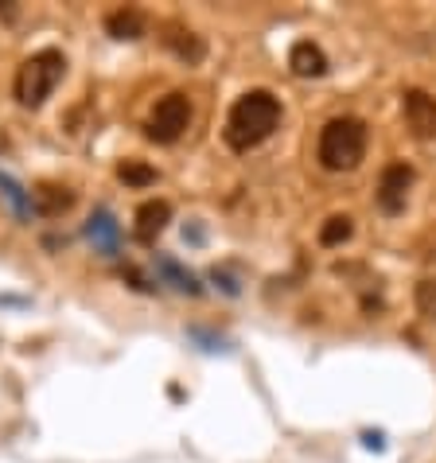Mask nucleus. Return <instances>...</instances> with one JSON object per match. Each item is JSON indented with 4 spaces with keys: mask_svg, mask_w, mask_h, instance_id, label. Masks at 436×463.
<instances>
[{
    "mask_svg": "<svg viewBox=\"0 0 436 463\" xmlns=\"http://www.w3.org/2000/svg\"><path fill=\"white\" fill-rule=\"evenodd\" d=\"M277 121H280V101L269 90H250V94L234 101V109L226 118V145L234 152L258 148L273 137Z\"/></svg>",
    "mask_w": 436,
    "mask_h": 463,
    "instance_id": "f257e3e1",
    "label": "nucleus"
},
{
    "mask_svg": "<svg viewBox=\"0 0 436 463\" xmlns=\"http://www.w3.org/2000/svg\"><path fill=\"white\" fill-rule=\"evenodd\" d=\"M366 156V125L358 118H331L319 133V164L327 172H351Z\"/></svg>",
    "mask_w": 436,
    "mask_h": 463,
    "instance_id": "f03ea898",
    "label": "nucleus"
},
{
    "mask_svg": "<svg viewBox=\"0 0 436 463\" xmlns=\"http://www.w3.org/2000/svg\"><path fill=\"white\" fill-rule=\"evenodd\" d=\"M62 71H67V59H62V51H55V47H43V51H35V55H28L16 71V101L28 109H40L51 98V90L59 86Z\"/></svg>",
    "mask_w": 436,
    "mask_h": 463,
    "instance_id": "7ed1b4c3",
    "label": "nucleus"
},
{
    "mask_svg": "<svg viewBox=\"0 0 436 463\" xmlns=\"http://www.w3.org/2000/svg\"><path fill=\"white\" fill-rule=\"evenodd\" d=\"M187 125H191V101L184 94H168L156 101V109H152V118H148V140L175 145V140L187 133Z\"/></svg>",
    "mask_w": 436,
    "mask_h": 463,
    "instance_id": "20e7f679",
    "label": "nucleus"
},
{
    "mask_svg": "<svg viewBox=\"0 0 436 463\" xmlns=\"http://www.w3.org/2000/svg\"><path fill=\"white\" fill-rule=\"evenodd\" d=\"M409 187H413V168H409V164H390L378 179V207L386 214H402Z\"/></svg>",
    "mask_w": 436,
    "mask_h": 463,
    "instance_id": "39448f33",
    "label": "nucleus"
},
{
    "mask_svg": "<svg viewBox=\"0 0 436 463\" xmlns=\"http://www.w3.org/2000/svg\"><path fill=\"white\" fill-rule=\"evenodd\" d=\"M405 121L413 128V137L436 140V98H429L425 90H409L405 94Z\"/></svg>",
    "mask_w": 436,
    "mask_h": 463,
    "instance_id": "423d86ee",
    "label": "nucleus"
},
{
    "mask_svg": "<svg viewBox=\"0 0 436 463\" xmlns=\"http://www.w3.org/2000/svg\"><path fill=\"white\" fill-rule=\"evenodd\" d=\"M86 238L94 241L98 253L113 257V253L121 250V226H118V218H113L109 211H98V214L86 222Z\"/></svg>",
    "mask_w": 436,
    "mask_h": 463,
    "instance_id": "0eeeda50",
    "label": "nucleus"
},
{
    "mask_svg": "<svg viewBox=\"0 0 436 463\" xmlns=\"http://www.w3.org/2000/svg\"><path fill=\"white\" fill-rule=\"evenodd\" d=\"M289 67L297 79H319V74H327V55L312 40H300L289 51Z\"/></svg>",
    "mask_w": 436,
    "mask_h": 463,
    "instance_id": "6e6552de",
    "label": "nucleus"
},
{
    "mask_svg": "<svg viewBox=\"0 0 436 463\" xmlns=\"http://www.w3.org/2000/svg\"><path fill=\"white\" fill-rule=\"evenodd\" d=\"M168 222H172V203L148 199L145 207L137 211V238L140 241H156V234H164V226Z\"/></svg>",
    "mask_w": 436,
    "mask_h": 463,
    "instance_id": "1a4fd4ad",
    "label": "nucleus"
},
{
    "mask_svg": "<svg viewBox=\"0 0 436 463\" xmlns=\"http://www.w3.org/2000/svg\"><path fill=\"white\" fill-rule=\"evenodd\" d=\"M71 203H74V191L71 187H55V184H40L32 191V211H40L47 218H55L62 211H71Z\"/></svg>",
    "mask_w": 436,
    "mask_h": 463,
    "instance_id": "9d476101",
    "label": "nucleus"
},
{
    "mask_svg": "<svg viewBox=\"0 0 436 463\" xmlns=\"http://www.w3.org/2000/svg\"><path fill=\"white\" fill-rule=\"evenodd\" d=\"M145 28H148V20H145V12H137V8H118L106 16V32L113 40H140Z\"/></svg>",
    "mask_w": 436,
    "mask_h": 463,
    "instance_id": "9b49d317",
    "label": "nucleus"
},
{
    "mask_svg": "<svg viewBox=\"0 0 436 463\" xmlns=\"http://www.w3.org/2000/svg\"><path fill=\"white\" fill-rule=\"evenodd\" d=\"M164 32H168V35H164V43H168L184 62H199L203 59V51H207V47H203V40L195 32H187L184 24H168Z\"/></svg>",
    "mask_w": 436,
    "mask_h": 463,
    "instance_id": "f8f14e48",
    "label": "nucleus"
},
{
    "mask_svg": "<svg viewBox=\"0 0 436 463\" xmlns=\"http://www.w3.org/2000/svg\"><path fill=\"white\" fill-rule=\"evenodd\" d=\"M156 273L168 280V285H175L179 292H187V296H199L203 292V285L195 280V273H187L179 261H172V257H156Z\"/></svg>",
    "mask_w": 436,
    "mask_h": 463,
    "instance_id": "ddd939ff",
    "label": "nucleus"
},
{
    "mask_svg": "<svg viewBox=\"0 0 436 463\" xmlns=\"http://www.w3.org/2000/svg\"><path fill=\"white\" fill-rule=\"evenodd\" d=\"M351 234H355V226H351L347 214H331L327 222L319 226V241H324V246H343Z\"/></svg>",
    "mask_w": 436,
    "mask_h": 463,
    "instance_id": "4468645a",
    "label": "nucleus"
},
{
    "mask_svg": "<svg viewBox=\"0 0 436 463\" xmlns=\"http://www.w3.org/2000/svg\"><path fill=\"white\" fill-rule=\"evenodd\" d=\"M0 195H5L12 203V211H16L20 218H28L32 214V199H28V191H24L16 179H12L8 172H0Z\"/></svg>",
    "mask_w": 436,
    "mask_h": 463,
    "instance_id": "2eb2a0df",
    "label": "nucleus"
},
{
    "mask_svg": "<svg viewBox=\"0 0 436 463\" xmlns=\"http://www.w3.org/2000/svg\"><path fill=\"white\" fill-rule=\"evenodd\" d=\"M118 179L121 184H129V187H148L152 179H156V172H152L148 164H140V160H125L118 168Z\"/></svg>",
    "mask_w": 436,
    "mask_h": 463,
    "instance_id": "dca6fc26",
    "label": "nucleus"
},
{
    "mask_svg": "<svg viewBox=\"0 0 436 463\" xmlns=\"http://www.w3.org/2000/svg\"><path fill=\"white\" fill-rule=\"evenodd\" d=\"M417 307L429 319H436V280H421L417 285Z\"/></svg>",
    "mask_w": 436,
    "mask_h": 463,
    "instance_id": "f3484780",
    "label": "nucleus"
}]
</instances>
